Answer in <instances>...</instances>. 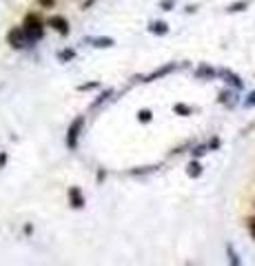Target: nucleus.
I'll return each instance as SVG.
<instances>
[{
  "label": "nucleus",
  "mask_w": 255,
  "mask_h": 266,
  "mask_svg": "<svg viewBox=\"0 0 255 266\" xmlns=\"http://www.w3.org/2000/svg\"><path fill=\"white\" fill-rule=\"evenodd\" d=\"M22 31H25V36H27V40L29 42H36V40H40L42 33H45V22H42L36 14H29V16L25 18Z\"/></svg>",
  "instance_id": "f257e3e1"
},
{
  "label": "nucleus",
  "mask_w": 255,
  "mask_h": 266,
  "mask_svg": "<svg viewBox=\"0 0 255 266\" xmlns=\"http://www.w3.org/2000/svg\"><path fill=\"white\" fill-rule=\"evenodd\" d=\"M82 126H84L82 115L76 118V120L69 125V131H67V146L69 149H76V146H78V138H80V133H82Z\"/></svg>",
  "instance_id": "f03ea898"
},
{
  "label": "nucleus",
  "mask_w": 255,
  "mask_h": 266,
  "mask_svg": "<svg viewBox=\"0 0 255 266\" xmlns=\"http://www.w3.org/2000/svg\"><path fill=\"white\" fill-rule=\"evenodd\" d=\"M7 40H9V45L14 49H22L27 45V36H25V31H22V27H16V29H11L9 31V36H7Z\"/></svg>",
  "instance_id": "7ed1b4c3"
},
{
  "label": "nucleus",
  "mask_w": 255,
  "mask_h": 266,
  "mask_svg": "<svg viewBox=\"0 0 255 266\" xmlns=\"http://www.w3.org/2000/svg\"><path fill=\"white\" fill-rule=\"evenodd\" d=\"M47 25L53 27V29H56L58 33H63V36L69 33V22H67V18H63V16H51L47 20Z\"/></svg>",
  "instance_id": "20e7f679"
},
{
  "label": "nucleus",
  "mask_w": 255,
  "mask_h": 266,
  "mask_svg": "<svg viewBox=\"0 0 255 266\" xmlns=\"http://www.w3.org/2000/svg\"><path fill=\"white\" fill-rule=\"evenodd\" d=\"M69 202H71L73 209H82V206H84V198H82V193H80L78 187L69 188Z\"/></svg>",
  "instance_id": "39448f33"
},
{
  "label": "nucleus",
  "mask_w": 255,
  "mask_h": 266,
  "mask_svg": "<svg viewBox=\"0 0 255 266\" xmlns=\"http://www.w3.org/2000/svg\"><path fill=\"white\" fill-rule=\"evenodd\" d=\"M175 69H177V64H171V63H169V64H164V67H160V69H158V71H153L151 76H146V78H144V82H153V80L162 78V76H167V73L175 71Z\"/></svg>",
  "instance_id": "423d86ee"
},
{
  "label": "nucleus",
  "mask_w": 255,
  "mask_h": 266,
  "mask_svg": "<svg viewBox=\"0 0 255 266\" xmlns=\"http://www.w3.org/2000/svg\"><path fill=\"white\" fill-rule=\"evenodd\" d=\"M149 31L153 33V36H167L169 33V25L167 22H162V20H156L149 25Z\"/></svg>",
  "instance_id": "0eeeda50"
},
{
  "label": "nucleus",
  "mask_w": 255,
  "mask_h": 266,
  "mask_svg": "<svg viewBox=\"0 0 255 266\" xmlns=\"http://www.w3.org/2000/svg\"><path fill=\"white\" fill-rule=\"evenodd\" d=\"M220 73H222V78L226 80V82H229L231 87H235V89H242V87H244V82H242V80H239L238 76H235V73H231L229 69H222Z\"/></svg>",
  "instance_id": "6e6552de"
},
{
  "label": "nucleus",
  "mask_w": 255,
  "mask_h": 266,
  "mask_svg": "<svg viewBox=\"0 0 255 266\" xmlns=\"http://www.w3.org/2000/svg\"><path fill=\"white\" fill-rule=\"evenodd\" d=\"M89 42H94V47H98V49L113 47V38H89Z\"/></svg>",
  "instance_id": "1a4fd4ad"
},
{
  "label": "nucleus",
  "mask_w": 255,
  "mask_h": 266,
  "mask_svg": "<svg viewBox=\"0 0 255 266\" xmlns=\"http://www.w3.org/2000/svg\"><path fill=\"white\" fill-rule=\"evenodd\" d=\"M187 175L189 177H200L202 175V164H200L198 160H193L191 164H189V169H187Z\"/></svg>",
  "instance_id": "9d476101"
},
{
  "label": "nucleus",
  "mask_w": 255,
  "mask_h": 266,
  "mask_svg": "<svg viewBox=\"0 0 255 266\" xmlns=\"http://www.w3.org/2000/svg\"><path fill=\"white\" fill-rule=\"evenodd\" d=\"M249 0H242V2H233V5H229L226 7V11L229 14H239V11H244V9H249Z\"/></svg>",
  "instance_id": "9b49d317"
},
{
  "label": "nucleus",
  "mask_w": 255,
  "mask_h": 266,
  "mask_svg": "<svg viewBox=\"0 0 255 266\" xmlns=\"http://www.w3.org/2000/svg\"><path fill=\"white\" fill-rule=\"evenodd\" d=\"M195 76H198V78H215V69H211V67H207V64H202V67L198 69V71H195Z\"/></svg>",
  "instance_id": "f8f14e48"
},
{
  "label": "nucleus",
  "mask_w": 255,
  "mask_h": 266,
  "mask_svg": "<svg viewBox=\"0 0 255 266\" xmlns=\"http://www.w3.org/2000/svg\"><path fill=\"white\" fill-rule=\"evenodd\" d=\"M220 102L226 105V107H233L235 105V94L233 91H222V94H220Z\"/></svg>",
  "instance_id": "ddd939ff"
},
{
  "label": "nucleus",
  "mask_w": 255,
  "mask_h": 266,
  "mask_svg": "<svg viewBox=\"0 0 255 266\" xmlns=\"http://www.w3.org/2000/svg\"><path fill=\"white\" fill-rule=\"evenodd\" d=\"M226 253H229V262H231L233 266H239V264H242V260L238 257V253H235V249H233L231 244H226Z\"/></svg>",
  "instance_id": "4468645a"
},
{
  "label": "nucleus",
  "mask_w": 255,
  "mask_h": 266,
  "mask_svg": "<svg viewBox=\"0 0 255 266\" xmlns=\"http://www.w3.org/2000/svg\"><path fill=\"white\" fill-rule=\"evenodd\" d=\"M173 111H175L177 115H191V113H193V109H191V107L182 105V102H177V105L173 107Z\"/></svg>",
  "instance_id": "2eb2a0df"
},
{
  "label": "nucleus",
  "mask_w": 255,
  "mask_h": 266,
  "mask_svg": "<svg viewBox=\"0 0 255 266\" xmlns=\"http://www.w3.org/2000/svg\"><path fill=\"white\" fill-rule=\"evenodd\" d=\"M138 120H140L142 125H146V122L153 120V113L149 109H142V111H138Z\"/></svg>",
  "instance_id": "dca6fc26"
},
{
  "label": "nucleus",
  "mask_w": 255,
  "mask_h": 266,
  "mask_svg": "<svg viewBox=\"0 0 255 266\" xmlns=\"http://www.w3.org/2000/svg\"><path fill=\"white\" fill-rule=\"evenodd\" d=\"M76 58V51L73 49H67V51H60L58 53V60H63V63H67V60H73Z\"/></svg>",
  "instance_id": "f3484780"
},
{
  "label": "nucleus",
  "mask_w": 255,
  "mask_h": 266,
  "mask_svg": "<svg viewBox=\"0 0 255 266\" xmlns=\"http://www.w3.org/2000/svg\"><path fill=\"white\" fill-rule=\"evenodd\" d=\"M160 7H162V9H164V11H171L173 7H175V0H162V2H160Z\"/></svg>",
  "instance_id": "a211bd4d"
},
{
  "label": "nucleus",
  "mask_w": 255,
  "mask_h": 266,
  "mask_svg": "<svg viewBox=\"0 0 255 266\" xmlns=\"http://www.w3.org/2000/svg\"><path fill=\"white\" fill-rule=\"evenodd\" d=\"M244 107H249V109H251V107H255V91H251L249 98L244 100Z\"/></svg>",
  "instance_id": "6ab92c4d"
},
{
  "label": "nucleus",
  "mask_w": 255,
  "mask_h": 266,
  "mask_svg": "<svg viewBox=\"0 0 255 266\" xmlns=\"http://www.w3.org/2000/svg\"><path fill=\"white\" fill-rule=\"evenodd\" d=\"M208 151V146H198V149H195V151H193V156L195 157H200V156H204V153Z\"/></svg>",
  "instance_id": "aec40b11"
},
{
  "label": "nucleus",
  "mask_w": 255,
  "mask_h": 266,
  "mask_svg": "<svg viewBox=\"0 0 255 266\" xmlns=\"http://www.w3.org/2000/svg\"><path fill=\"white\" fill-rule=\"evenodd\" d=\"M98 87V82H89V84H82V87H78V91H89V89H96Z\"/></svg>",
  "instance_id": "412c9836"
},
{
  "label": "nucleus",
  "mask_w": 255,
  "mask_h": 266,
  "mask_svg": "<svg viewBox=\"0 0 255 266\" xmlns=\"http://www.w3.org/2000/svg\"><path fill=\"white\" fill-rule=\"evenodd\" d=\"M249 231H251V237H253V240H255V218L249 222Z\"/></svg>",
  "instance_id": "4be33fe9"
},
{
  "label": "nucleus",
  "mask_w": 255,
  "mask_h": 266,
  "mask_svg": "<svg viewBox=\"0 0 255 266\" xmlns=\"http://www.w3.org/2000/svg\"><path fill=\"white\" fill-rule=\"evenodd\" d=\"M7 164V153H0V169Z\"/></svg>",
  "instance_id": "5701e85b"
},
{
  "label": "nucleus",
  "mask_w": 255,
  "mask_h": 266,
  "mask_svg": "<svg viewBox=\"0 0 255 266\" xmlns=\"http://www.w3.org/2000/svg\"><path fill=\"white\" fill-rule=\"evenodd\" d=\"M40 2H42V5H51L53 0H40Z\"/></svg>",
  "instance_id": "b1692460"
}]
</instances>
